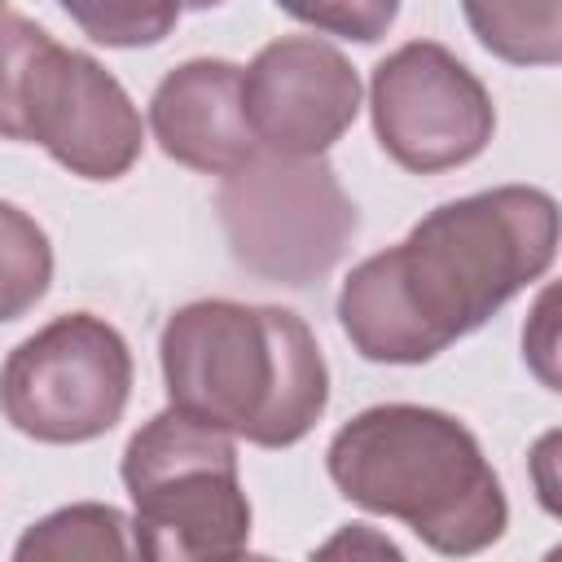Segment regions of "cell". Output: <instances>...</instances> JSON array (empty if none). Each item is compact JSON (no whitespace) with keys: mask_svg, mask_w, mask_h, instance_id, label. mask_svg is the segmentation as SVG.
Returning <instances> with one entry per match:
<instances>
[{"mask_svg":"<svg viewBox=\"0 0 562 562\" xmlns=\"http://www.w3.org/2000/svg\"><path fill=\"white\" fill-rule=\"evenodd\" d=\"M558 206L544 189L501 184L435 206L413 233L351 268L338 321L378 364H422L479 329L549 272Z\"/></svg>","mask_w":562,"mask_h":562,"instance_id":"obj_1","label":"cell"},{"mask_svg":"<svg viewBox=\"0 0 562 562\" xmlns=\"http://www.w3.org/2000/svg\"><path fill=\"white\" fill-rule=\"evenodd\" d=\"M171 408L259 448L299 443L329 404V369L312 329L285 307L202 299L158 338Z\"/></svg>","mask_w":562,"mask_h":562,"instance_id":"obj_2","label":"cell"},{"mask_svg":"<svg viewBox=\"0 0 562 562\" xmlns=\"http://www.w3.org/2000/svg\"><path fill=\"white\" fill-rule=\"evenodd\" d=\"M325 465L351 505L408 522L435 553H479L509 522L501 479L479 439L439 408H364L329 439Z\"/></svg>","mask_w":562,"mask_h":562,"instance_id":"obj_3","label":"cell"},{"mask_svg":"<svg viewBox=\"0 0 562 562\" xmlns=\"http://www.w3.org/2000/svg\"><path fill=\"white\" fill-rule=\"evenodd\" d=\"M123 487L136 505L132 544L140 558H237L250 540L233 439L180 408L149 417L127 439Z\"/></svg>","mask_w":562,"mask_h":562,"instance_id":"obj_4","label":"cell"},{"mask_svg":"<svg viewBox=\"0 0 562 562\" xmlns=\"http://www.w3.org/2000/svg\"><path fill=\"white\" fill-rule=\"evenodd\" d=\"M220 224L246 272L281 285H307L347 255L360 215L321 154L281 158L259 149L224 176Z\"/></svg>","mask_w":562,"mask_h":562,"instance_id":"obj_5","label":"cell"},{"mask_svg":"<svg viewBox=\"0 0 562 562\" xmlns=\"http://www.w3.org/2000/svg\"><path fill=\"white\" fill-rule=\"evenodd\" d=\"M132 395V351L114 325L70 312L18 342L0 369V408L40 443H88L119 426Z\"/></svg>","mask_w":562,"mask_h":562,"instance_id":"obj_6","label":"cell"},{"mask_svg":"<svg viewBox=\"0 0 562 562\" xmlns=\"http://www.w3.org/2000/svg\"><path fill=\"white\" fill-rule=\"evenodd\" d=\"M378 145L417 176L465 167L492 140L496 110L479 75L435 40L400 44L369 83Z\"/></svg>","mask_w":562,"mask_h":562,"instance_id":"obj_7","label":"cell"},{"mask_svg":"<svg viewBox=\"0 0 562 562\" xmlns=\"http://www.w3.org/2000/svg\"><path fill=\"white\" fill-rule=\"evenodd\" d=\"M22 140L44 145L70 176L119 180L140 158V114L101 61L48 35L26 75Z\"/></svg>","mask_w":562,"mask_h":562,"instance_id":"obj_8","label":"cell"},{"mask_svg":"<svg viewBox=\"0 0 562 562\" xmlns=\"http://www.w3.org/2000/svg\"><path fill=\"white\" fill-rule=\"evenodd\" d=\"M241 110L263 154L316 158L360 110L356 66L316 35H281L241 70Z\"/></svg>","mask_w":562,"mask_h":562,"instance_id":"obj_9","label":"cell"},{"mask_svg":"<svg viewBox=\"0 0 562 562\" xmlns=\"http://www.w3.org/2000/svg\"><path fill=\"white\" fill-rule=\"evenodd\" d=\"M149 127L167 158L206 176H228L259 154L241 110V66L220 57L176 66L149 97Z\"/></svg>","mask_w":562,"mask_h":562,"instance_id":"obj_10","label":"cell"},{"mask_svg":"<svg viewBox=\"0 0 562 562\" xmlns=\"http://www.w3.org/2000/svg\"><path fill=\"white\" fill-rule=\"evenodd\" d=\"M479 44L509 66H553L562 57V0H461Z\"/></svg>","mask_w":562,"mask_h":562,"instance_id":"obj_11","label":"cell"},{"mask_svg":"<svg viewBox=\"0 0 562 562\" xmlns=\"http://www.w3.org/2000/svg\"><path fill=\"white\" fill-rule=\"evenodd\" d=\"M132 522L114 505H70L35 522L18 540V562H66V558H92L114 562L132 558L136 544L127 540Z\"/></svg>","mask_w":562,"mask_h":562,"instance_id":"obj_12","label":"cell"},{"mask_svg":"<svg viewBox=\"0 0 562 562\" xmlns=\"http://www.w3.org/2000/svg\"><path fill=\"white\" fill-rule=\"evenodd\" d=\"M53 281V246L44 228L18 211L13 202H0V325L26 316Z\"/></svg>","mask_w":562,"mask_h":562,"instance_id":"obj_13","label":"cell"},{"mask_svg":"<svg viewBox=\"0 0 562 562\" xmlns=\"http://www.w3.org/2000/svg\"><path fill=\"white\" fill-rule=\"evenodd\" d=\"M75 26L105 48H145L171 35L180 0H61Z\"/></svg>","mask_w":562,"mask_h":562,"instance_id":"obj_14","label":"cell"},{"mask_svg":"<svg viewBox=\"0 0 562 562\" xmlns=\"http://www.w3.org/2000/svg\"><path fill=\"white\" fill-rule=\"evenodd\" d=\"M48 44V31L18 9L0 4V136L22 140V92L35 53Z\"/></svg>","mask_w":562,"mask_h":562,"instance_id":"obj_15","label":"cell"},{"mask_svg":"<svg viewBox=\"0 0 562 562\" xmlns=\"http://www.w3.org/2000/svg\"><path fill=\"white\" fill-rule=\"evenodd\" d=\"M277 4L290 18H299L316 31L356 40V44L382 40L400 13V0H277Z\"/></svg>","mask_w":562,"mask_h":562,"instance_id":"obj_16","label":"cell"},{"mask_svg":"<svg viewBox=\"0 0 562 562\" xmlns=\"http://www.w3.org/2000/svg\"><path fill=\"white\" fill-rule=\"evenodd\" d=\"M360 549H369V553H386V558H400V549H395L391 540L373 536V531H369V527H360V522H351L342 536H334L329 544H321V553H325V558H338V553H360Z\"/></svg>","mask_w":562,"mask_h":562,"instance_id":"obj_17","label":"cell"},{"mask_svg":"<svg viewBox=\"0 0 562 562\" xmlns=\"http://www.w3.org/2000/svg\"><path fill=\"white\" fill-rule=\"evenodd\" d=\"M215 4H224V0H180V9H215Z\"/></svg>","mask_w":562,"mask_h":562,"instance_id":"obj_18","label":"cell"}]
</instances>
